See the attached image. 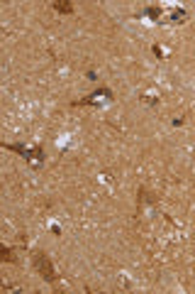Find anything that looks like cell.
<instances>
[{"label":"cell","mask_w":195,"mask_h":294,"mask_svg":"<svg viewBox=\"0 0 195 294\" xmlns=\"http://www.w3.org/2000/svg\"><path fill=\"white\" fill-rule=\"evenodd\" d=\"M32 265H35V270H37L47 282H54V279H56L54 265H52V260H49L44 252H35V255H32Z\"/></svg>","instance_id":"cell-1"},{"label":"cell","mask_w":195,"mask_h":294,"mask_svg":"<svg viewBox=\"0 0 195 294\" xmlns=\"http://www.w3.org/2000/svg\"><path fill=\"white\" fill-rule=\"evenodd\" d=\"M112 101V93L107 91V88H98L95 93H90L88 98H83V101H78L76 105H103V103H110Z\"/></svg>","instance_id":"cell-2"},{"label":"cell","mask_w":195,"mask_h":294,"mask_svg":"<svg viewBox=\"0 0 195 294\" xmlns=\"http://www.w3.org/2000/svg\"><path fill=\"white\" fill-rule=\"evenodd\" d=\"M8 150L20 152V155H22V157H27L32 165H42V162H44V152L39 150V147H37V150H27L25 145H8Z\"/></svg>","instance_id":"cell-3"},{"label":"cell","mask_w":195,"mask_h":294,"mask_svg":"<svg viewBox=\"0 0 195 294\" xmlns=\"http://www.w3.org/2000/svg\"><path fill=\"white\" fill-rule=\"evenodd\" d=\"M54 10H59V13H64V15H71V13H73V5L69 3V0H56Z\"/></svg>","instance_id":"cell-4"},{"label":"cell","mask_w":195,"mask_h":294,"mask_svg":"<svg viewBox=\"0 0 195 294\" xmlns=\"http://www.w3.org/2000/svg\"><path fill=\"white\" fill-rule=\"evenodd\" d=\"M0 257H3L5 262H15V255H13L10 248H0Z\"/></svg>","instance_id":"cell-5"}]
</instances>
